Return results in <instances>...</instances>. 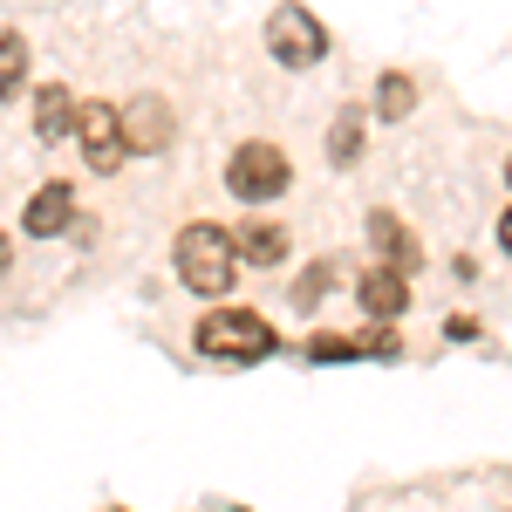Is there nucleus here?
<instances>
[{"label":"nucleus","mask_w":512,"mask_h":512,"mask_svg":"<svg viewBox=\"0 0 512 512\" xmlns=\"http://www.w3.org/2000/svg\"><path fill=\"white\" fill-rule=\"evenodd\" d=\"M171 267H178V280H185L192 294L219 301V294L239 280V246H233V233H226V226L198 219V226H185V233L171 239Z\"/></svg>","instance_id":"1"},{"label":"nucleus","mask_w":512,"mask_h":512,"mask_svg":"<svg viewBox=\"0 0 512 512\" xmlns=\"http://www.w3.org/2000/svg\"><path fill=\"white\" fill-rule=\"evenodd\" d=\"M198 355H212V362H267L280 349L274 321L260 315V308H212V315H198L192 328Z\"/></svg>","instance_id":"2"},{"label":"nucleus","mask_w":512,"mask_h":512,"mask_svg":"<svg viewBox=\"0 0 512 512\" xmlns=\"http://www.w3.org/2000/svg\"><path fill=\"white\" fill-rule=\"evenodd\" d=\"M287 185H294V164H287V151H280V144H267V137L239 144L233 158H226V192L246 198V205H274Z\"/></svg>","instance_id":"3"},{"label":"nucleus","mask_w":512,"mask_h":512,"mask_svg":"<svg viewBox=\"0 0 512 512\" xmlns=\"http://www.w3.org/2000/svg\"><path fill=\"white\" fill-rule=\"evenodd\" d=\"M267 48H274V62H287V69H315L321 55H328V28H321L301 0H280L274 14H267Z\"/></svg>","instance_id":"4"},{"label":"nucleus","mask_w":512,"mask_h":512,"mask_svg":"<svg viewBox=\"0 0 512 512\" xmlns=\"http://www.w3.org/2000/svg\"><path fill=\"white\" fill-rule=\"evenodd\" d=\"M76 137H82V158H89V171H123V158H130V144H123V123L110 103H82L76 117Z\"/></svg>","instance_id":"5"},{"label":"nucleus","mask_w":512,"mask_h":512,"mask_svg":"<svg viewBox=\"0 0 512 512\" xmlns=\"http://www.w3.org/2000/svg\"><path fill=\"white\" fill-rule=\"evenodd\" d=\"M369 246H376V267H390V274H403V280L424 267V246H417V233H410L396 212H383V205L369 212Z\"/></svg>","instance_id":"6"},{"label":"nucleus","mask_w":512,"mask_h":512,"mask_svg":"<svg viewBox=\"0 0 512 512\" xmlns=\"http://www.w3.org/2000/svg\"><path fill=\"white\" fill-rule=\"evenodd\" d=\"M76 226V185L69 178H48L35 198H28V212H21V233L28 239H55Z\"/></svg>","instance_id":"7"},{"label":"nucleus","mask_w":512,"mask_h":512,"mask_svg":"<svg viewBox=\"0 0 512 512\" xmlns=\"http://www.w3.org/2000/svg\"><path fill=\"white\" fill-rule=\"evenodd\" d=\"M123 123V144H130V158H144V151H164L171 144V110H164V96H130L117 110Z\"/></svg>","instance_id":"8"},{"label":"nucleus","mask_w":512,"mask_h":512,"mask_svg":"<svg viewBox=\"0 0 512 512\" xmlns=\"http://www.w3.org/2000/svg\"><path fill=\"white\" fill-rule=\"evenodd\" d=\"M355 301H362V315L376 321V328H390L396 315H410V280L390 274V267H369V274L355 280Z\"/></svg>","instance_id":"9"},{"label":"nucleus","mask_w":512,"mask_h":512,"mask_svg":"<svg viewBox=\"0 0 512 512\" xmlns=\"http://www.w3.org/2000/svg\"><path fill=\"white\" fill-rule=\"evenodd\" d=\"M76 117H82V103H76L69 82H41V89H35V137H41V144L76 137Z\"/></svg>","instance_id":"10"},{"label":"nucleus","mask_w":512,"mask_h":512,"mask_svg":"<svg viewBox=\"0 0 512 512\" xmlns=\"http://www.w3.org/2000/svg\"><path fill=\"white\" fill-rule=\"evenodd\" d=\"M239 246V267H280L287 260V226H274V219H246L233 233Z\"/></svg>","instance_id":"11"},{"label":"nucleus","mask_w":512,"mask_h":512,"mask_svg":"<svg viewBox=\"0 0 512 512\" xmlns=\"http://www.w3.org/2000/svg\"><path fill=\"white\" fill-rule=\"evenodd\" d=\"M417 110V82L403 76V69H390V76H376V117L396 123V117H410Z\"/></svg>","instance_id":"12"},{"label":"nucleus","mask_w":512,"mask_h":512,"mask_svg":"<svg viewBox=\"0 0 512 512\" xmlns=\"http://www.w3.org/2000/svg\"><path fill=\"white\" fill-rule=\"evenodd\" d=\"M28 82V35L21 28H0V103Z\"/></svg>","instance_id":"13"},{"label":"nucleus","mask_w":512,"mask_h":512,"mask_svg":"<svg viewBox=\"0 0 512 512\" xmlns=\"http://www.w3.org/2000/svg\"><path fill=\"white\" fill-rule=\"evenodd\" d=\"M328 158L342 164V171L362 158V110H335V123H328Z\"/></svg>","instance_id":"14"},{"label":"nucleus","mask_w":512,"mask_h":512,"mask_svg":"<svg viewBox=\"0 0 512 512\" xmlns=\"http://www.w3.org/2000/svg\"><path fill=\"white\" fill-rule=\"evenodd\" d=\"M349 355H362V335H308V362H349Z\"/></svg>","instance_id":"15"},{"label":"nucleus","mask_w":512,"mask_h":512,"mask_svg":"<svg viewBox=\"0 0 512 512\" xmlns=\"http://www.w3.org/2000/svg\"><path fill=\"white\" fill-rule=\"evenodd\" d=\"M328 287H335V260H315L308 274L294 280V308H315V301L328 294Z\"/></svg>","instance_id":"16"},{"label":"nucleus","mask_w":512,"mask_h":512,"mask_svg":"<svg viewBox=\"0 0 512 512\" xmlns=\"http://www.w3.org/2000/svg\"><path fill=\"white\" fill-rule=\"evenodd\" d=\"M499 246H506V260H512V212L499 219Z\"/></svg>","instance_id":"17"},{"label":"nucleus","mask_w":512,"mask_h":512,"mask_svg":"<svg viewBox=\"0 0 512 512\" xmlns=\"http://www.w3.org/2000/svg\"><path fill=\"white\" fill-rule=\"evenodd\" d=\"M7 260H14V253H7V239H0V274H7Z\"/></svg>","instance_id":"18"},{"label":"nucleus","mask_w":512,"mask_h":512,"mask_svg":"<svg viewBox=\"0 0 512 512\" xmlns=\"http://www.w3.org/2000/svg\"><path fill=\"white\" fill-rule=\"evenodd\" d=\"M506 185H512V158H506Z\"/></svg>","instance_id":"19"},{"label":"nucleus","mask_w":512,"mask_h":512,"mask_svg":"<svg viewBox=\"0 0 512 512\" xmlns=\"http://www.w3.org/2000/svg\"><path fill=\"white\" fill-rule=\"evenodd\" d=\"M233 512H246V506H233Z\"/></svg>","instance_id":"20"}]
</instances>
